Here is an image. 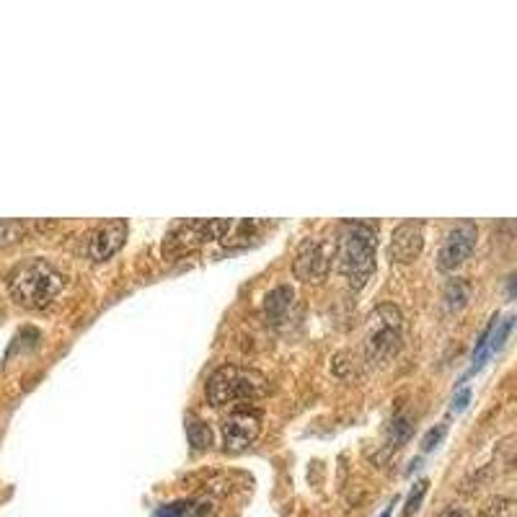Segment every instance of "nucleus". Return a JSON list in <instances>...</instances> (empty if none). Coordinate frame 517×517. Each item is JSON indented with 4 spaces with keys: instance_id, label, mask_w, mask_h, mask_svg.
I'll return each mask as SVG.
<instances>
[{
    "instance_id": "20",
    "label": "nucleus",
    "mask_w": 517,
    "mask_h": 517,
    "mask_svg": "<svg viewBox=\"0 0 517 517\" xmlns=\"http://www.w3.org/2000/svg\"><path fill=\"white\" fill-rule=\"evenodd\" d=\"M435 517H474V515H471L468 510L458 507V504H447V507H443Z\"/></svg>"
},
{
    "instance_id": "16",
    "label": "nucleus",
    "mask_w": 517,
    "mask_h": 517,
    "mask_svg": "<svg viewBox=\"0 0 517 517\" xmlns=\"http://www.w3.org/2000/svg\"><path fill=\"white\" fill-rule=\"evenodd\" d=\"M481 517H515V499L512 497H492L484 510H481Z\"/></svg>"
},
{
    "instance_id": "21",
    "label": "nucleus",
    "mask_w": 517,
    "mask_h": 517,
    "mask_svg": "<svg viewBox=\"0 0 517 517\" xmlns=\"http://www.w3.org/2000/svg\"><path fill=\"white\" fill-rule=\"evenodd\" d=\"M468 401H471V390H468V388H463L461 393L453 399V409H456V411H463V409L468 407Z\"/></svg>"
},
{
    "instance_id": "2",
    "label": "nucleus",
    "mask_w": 517,
    "mask_h": 517,
    "mask_svg": "<svg viewBox=\"0 0 517 517\" xmlns=\"http://www.w3.org/2000/svg\"><path fill=\"white\" fill-rule=\"evenodd\" d=\"M65 287V275L44 258H26L8 275V293L21 308L42 311Z\"/></svg>"
},
{
    "instance_id": "9",
    "label": "nucleus",
    "mask_w": 517,
    "mask_h": 517,
    "mask_svg": "<svg viewBox=\"0 0 517 517\" xmlns=\"http://www.w3.org/2000/svg\"><path fill=\"white\" fill-rule=\"evenodd\" d=\"M422 249H425V225L419 221H407L396 225L388 246V257L393 264H411L422 257Z\"/></svg>"
},
{
    "instance_id": "19",
    "label": "nucleus",
    "mask_w": 517,
    "mask_h": 517,
    "mask_svg": "<svg viewBox=\"0 0 517 517\" xmlns=\"http://www.w3.org/2000/svg\"><path fill=\"white\" fill-rule=\"evenodd\" d=\"M445 432H447V425H437L435 429H429V432L425 435V440H422V450H425V453L435 450V447H437V443L443 440Z\"/></svg>"
},
{
    "instance_id": "13",
    "label": "nucleus",
    "mask_w": 517,
    "mask_h": 517,
    "mask_svg": "<svg viewBox=\"0 0 517 517\" xmlns=\"http://www.w3.org/2000/svg\"><path fill=\"white\" fill-rule=\"evenodd\" d=\"M411 432H414V419L409 417L407 411H401V414H396L393 419H390V425L386 429V443H383V453H396L399 447L404 443H409V437H411Z\"/></svg>"
},
{
    "instance_id": "3",
    "label": "nucleus",
    "mask_w": 517,
    "mask_h": 517,
    "mask_svg": "<svg viewBox=\"0 0 517 517\" xmlns=\"http://www.w3.org/2000/svg\"><path fill=\"white\" fill-rule=\"evenodd\" d=\"M267 390H269V383L261 372L240 368V365H222L204 383V396L212 407L257 401L261 396H267Z\"/></svg>"
},
{
    "instance_id": "12",
    "label": "nucleus",
    "mask_w": 517,
    "mask_h": 517,
    "mask_svg": "<svg viewBox=\"0 0 517 517\" xmlns=\"http://www.w3.org/2000/svg\"><path fill=\"white\" fill-rule=\"evenodd\" d=\"M215 507L204 499H179L155 510L153 517H212Z\"/></svg>"
},
{
    "instance_id": "10",
    "label": "nucleus",
    "mask_w": 517,
    "mask_h": 517,
    "mask_svg": "<svg viewBox=\"0 0 517 517\" xmlns=\"http://www.w3.org/2000/svg\"><path fill=\"white\" fill-rule=\"evenodd\" d=\"M125 239H127V222L125 221H109L104 225H99L91 233V240H89V257L93 261H107L109 257H114L122 246H125Z\"/></svg>"
},
{
    "instance_id": "17",
    "label": "nucleus",
    "mask_w": 517,
    "mask_h": 517,
    "mask_svg": "<svg viewBox=\"0 0 517 517\" xmlns=\"http://www.w3.org/2000/svg\"><path fill=\"white\" fill-rule=\"evenodd\" d=\"M26 236V225L21 221H0V246H11Z\"/></svg>"
},
{
    "instance_id": "1",
    "label": "nucleus",
    "mask_w": 517,
    "mask_h": 517,
    "mask_svg": "<svg viewBox=\"0 0 517 517\" xmlns=\"http://www.w3.org/2000/svg\"><path fill=\"white\" fill-rule=\"evenodd\" d=\"M336 269L354 290H362L375 272V225L347 221L336 233Z\"/></svg>"
},
{
    "instance_id": "5",
    "label": "nucleus",
    "mask_w": 517,
    "mask_h": 517,
    "mask_svg": "<svg viewBox=\"0 0 517 517\" xmlns=\"http://www.w3.org/2000/svg\"><path fill=\"white\" fill-rule=\"evenodd\" d=\"M236 222L225 221V218H210V221H182L176 222L168 230L166 240H164V257L179 258L184 254H192L197 249H202L210 240L225 239L230 233Z\"/></svg>"
},
{
    "instance_id": "8",
    "label": "nucleus",
    "mask_w": 517,
    "mask_h": 517,
    "mask_svg": "<svg viewBox=\"0 0 517 517\" xmlns=\"http://www.w3.org/2000/svg\"><path fill=\"white\" fill-rule=\"evenodd\" d=\"M222 445L228 453H240L249 445H254V440L261 432V411L258 409H233L221 425Z\"/></svg>"
},
{
    "instance_id": "18",
    "label": "nucleus",
    "mask_w": 517,
    "mask_h": 517,
    "mask_svg": "<svg viewBox=\"0 0 517 517\" xmlns=\"http://www.w3.org/2000/svg\"><path fill=\"white\" fill-rule=\"evenodd\" d=\"M427 486H429V481L422 479L414 484V489H411V494L407 499V507H404V517H411L419 512V507H422V499L427 494Z\"/></svg>"
},
{
    "instance_id": "15",
    "label": "nucleus",
    "mask_w": 517,
    "mask_h": 517,
    "mask_svg": "<svg viewBox=\"0 0 517 517\" xmlns=\"http://www.w3.org/2000/svg\"><path fill=\"white\" fill-rule=\"evenodd\" d=\"M186 437H189V445H192L194 450H207V447L212 445L210 427L204 425L202 419H194V417L186 419Z\"/></svg>"
},
{
    "instance_id": "11",
    "label": "nucleus",
    "mask_w": 517,
    "mask_h": 517,
    "mask_svg": "<svg viewBox=\"0 0 517 517\" xmlns=\"http://www.w3.org/2000/svg\"><path fill=\"white\" fill-rule=\"evenodd\" d=\"M293 303H296V290H293L290 285H279V287H275L269 296L264 297V308H261V314L267 318V324H272V326L282 324V321L287 318V314H290Z\"/></svg>"
},
{
    "instance_id": "7",
    "label": "nucleus",
    "mask_w": 517,
    "mask_h": 517,
    "mask_svg": "<svg viewBox=\"0 0 517 517\" xmlns=\"http://www.w3.org/2000/svg\"><path fill=\"white\" fill-rule=\"evenodd\" d=\"M332 246L321 239V236H311V239H306L297 246L293 272H296L297 279L318 285V282L326 279L329 269H332Z\"/></svg>"
},
{
    "instance_id": "14",
    "label": "nucleus",
    "mask_w": 517,
    "mask_h": 517,
    "mask_svg": "<svg viewBox=\"0 0 517 517\" xmlns=\"http://www.w3.org/2000/svg\"><path fill=\"white\" fill-rule=\"evenodd\" d=\"M471 300V285L465 279H450L443 290L445 314H461Z\"/></svg>"
},
{
    "instance_id": "4",
    "label": "nucleus",
    "mask_w": 517,
    "mask_h": 517,
    "mask_svg": "<svg viewBox=\"0 0 517 517\" xmlns=\"http://www.w3.org/2000/svg\"><path fill=\"white\" fill-rule=\"evenodd\" d=\"M404 347V315L396 306L383 303L368 318L365 332V357L372 365H386Z\"/></svg>"
},
{
    "instance_id": "6",
    "label": "nucleus",
    "mask_w": 517,
    "mask_h": 517,
    "mask_svg": "<svg viewBox=\"0 0 517 517\" xmlns=\"http://www.w3.org/2000/svg\"><path fill=\"white\" fill-rule=\"evenodd\" d=\"M476 239L479 230L474 222H458L445 233L443 246L437 251V269L440 272H456L463 264L471 258L474 249H476Z\"/></svg>"
}]
</instances>
